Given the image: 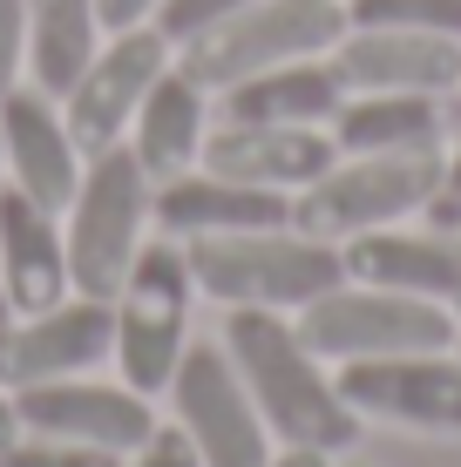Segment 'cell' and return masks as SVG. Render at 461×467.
I'll list each match as a JSON object with an SVG mask.
<instances>
[{"label":"cell","instance_id":"6da1fadb","mask_svg":"<svg viewBox=\"0 0 461 467\" xmlns=\"http://www.w3.org/2000/svg\"><path fill=\"white\" fill-rule=\"evenodd\" d=\"M225 352L245 379V393L258 400L265 427L278 447H312V454H346L360 441V413L346 407L340 373L306 346L292 312H258V305H231L225 312Z\"/></svg>","mask_w":461,"mask_h":467},{"label":"cell","instance_id":"7a4b0ae2","mask_svg":"<svg viewBox=\"0 0 461 467\" xmlns=\"http://www.w3.org/2000/svg\"><path fill=\"white\" fill-rule=\"evenodd\" d=\"M190 278L197 298L211 305H258V312H306L346 278L340 244L299 231V223H272V231H225V237H190Z\"/></svg>","mask_w":461,"mask_h":467},{"label":"cell","instance_id":"3957f363","mask_svg":"<svg viewBox=\"0 0 461 467\" xmlns=\"http://www.w3.org/2000/svg\"><path fill=\"white\" fill-rule=\"evenodd\" d=\"M61 237H68V278L82 298H116L130 278L142 244L156 237V183L130 156V142L95 150L82 163L68 211H61Z\"/></svg>","mask_w":461,"mask_h":467},{"label":"cell","instance_id":"277c9868","mask_svg":"<svg viewBox=\"0 0 461 467\" xmlns=\"http://www.w3.org/2000/svg\"><path fill=\"white\" fill-rule=\"evenodd\" d=\"M190 312H197L190 257H183L177 237L156 231L150 244H142V257L130 265V278L116 285V298H109V318H116V352H109V366H116V379H130L136 393L163 400L177 359L190 352V339H197Z\"/></svg>","mask_w":461,"mask_h":467},{"label":"cell","instance_id":"5b68a950","mask_svg":"<svg viewBox=\"0 0 461 467\" xmlns=\"http://www.w3.org/2000/svg\"><path fill=\"white\" fill-rule=\"evenodd\" d=\"M299 332L326 366L353 359H393V352H448L461 339L455 312L414 292H387V285L340 278L326 298H312L299 312Z\"/></svg>","mask_w":461,"mask_h":467},{"label":"cell","instance_id":"8992f818","mask_svg":"<svg viewBox=\"0 0 461 467\" xmlns=\"http://www.w3.org/2000/svg\"><path fill=\"white\" fill-rule=\"evenodd\" d=\"M340 35H346V0H251L231 21H217L211 35L177 47V61L217 95L245 82V75L285 68V61H306V55H332Z\"/></svg>","mask_w":461,"mask_h":467},{"label":"cell","instance_id":"52a82bcc","mask_svg":"<svg viewBox=\"0 0 461 467\" xmlns=\"http://www.w3.org/2000/svg\"><path fill=\"white\" fill-rule=\"evenodd\" d=\"M441 176V150H401V156H340L320 183L292 197V223L326 244H346L360 231H387L427 211Z\"/></svg>","mask_w":461,"mask_h":467},{"label":"cell","instance_id":"ba28073f","mask_svg":"<svg viewBox=\"0 0 461 467\" xmlns=\"http://www.w3.org/2000/svg\"><path fill=\"white\" fill-rule=\"evenodd\" d=\"M163 400H170V420L190 433L204 467H272L278 441L265 427L258 400L237 379L225 339H190V352L177 359V373L163 386Z\"/></svg>","mask_w":461,"mask_h":467},{"label":"cell","instance_id":"9c48e42d","mask_svg":"<svg viewBox=\"0 0 461 467\" xmlns=\"http://www.w3.org/2000/svg\"><path fill=\"white\" fill-rule=\"evenodd\" d=\"M170 61H177V47L163 41V27H116V35H102L95 61L61 88V116H68L82 156L116 150V142L130 136L142 95H150V82L170 68Z\"/></svg>","mask_w":461,"mask_h":467},{"label":"cell","instance_id":"30bf717a","mask_svg":"<svg viewBox=\"0 0 461 467\" xmlns=\"http://www.w3.org/2000/svg\"><path fill=\"white\" fill-rule=\"evenodd\" d=\"M14 407H21V433L82 441V447H109V454H136L156 433V400L136 393L130 379H102V373H68V379L21 386Z\"/></svg>","mask_w":461,"mask_h":467},{"label":"cell","instance_id":"8fae6325","mask_svg":"<svg viewBox=\"0 0 461 467\" xmlns=\"http://www.w3.org/2000/svg\"><path fill=\"white\" fill-rule=\"evenodd\" d=\"M340 393L360 420L414 427V433H461V359L448 352H393V359L332 366Z\"/></svg>","mask_w":461,"mask_h":467},{"label":"cell","instance_id":"7c38bea8","mask_svg":"<svg viewBox=\"0 0 461 467\" xmlns=\"http://www.w3.org/2000/svg\"><path fill=\"white\" fill-rule=\"evenodd\" d=\"M116 352V318L109 298H55L41 312H14V326L0 332V386H41V379H68V373H102Z\"/></svg>","mask_w":461,"mask_h":467},{"label":"cell","instance_id":"4fadbf2b","mask_svg":"<svg viewBox=\"0 0 461 467\" xmlns=\"http://www.w3.org/2000/svg\"><path fill=\"white\" fill-rule=\"evenodd\" d=\"M82 142H75L61 95L21 82L0 95V183H14L21 197H35L41 211H68L75 183H82Z\"/></svg>","mask_w":461,"mask_h":467},{"label":"cell","instance_id":"5bb4252c","mask_svg":"<svg viewBox=\"0 0 461 467\" xmlns=\"http://www.w3.org/2000/svg\"><path fill=\"white\" fill-rule=\"evenodd\" d=\"M346 95H441L461 82V41L414 35V27H346L332 47Z\"/></svg>","mask_w":461,"mask_h":467},{"label":"cell","instance_id":"9a60e30c","mask_svg":"<svg viewBox=\"0 0 461 467\" xmlns=\"http://www.w3.org/2000/svg\"><path fill=\"white\" fill-rule=\"evenodd\" d=\"M332 163H340L332 129H306V122H217L204 142V170H225L237 183L278 190V197H299Z\"/></svg>","mask_w":461,"mask_h":467},{"label":"cell","instance_id":"2e32d148","mask_svg":"<svg viewBox=\"0 0 461 467\" xmlns=\"http://www.w3.org/2000/svg\"><path fill=\"white\" fill-rule=\"evenodd\" d=\"M211 129H217V95L204 88L183 61H170L150 82V95H142V109H136V122H130L122 142H130V156L150 170V183H163V176H183V170L204 163Z\"/></svg>","mask_w":461,"mask_h":467},{"label":"cell","instance_id":"e0dca14e","mask_svg":"<svg viewBox=\"0 0 461 467\" xmlns=\"http://www.w3.org/2000/svg\"><path fill=\"white\" fill-rule=\"evenodd\" d=\"M272 223H292V197L258 183H237L225 170H183L156 183V231L190 244V237H225V231H272Z\"/></svg>","mask_w":461,"mask_h":467},{"label":"cell","instance_id":"ac0fdd59","mask_svg":"<svg viewBox=\"0 0 461 467\" xmlns=\"http://www.w3.org/2000/svg\"><path fill=\"white\" fill-rule=\"evenodd\" d=\"M346 257V278L360 285H387V292H414V298H435V305H455L461 292V231H360L340 244Z\"/></svg>","mask_w":461,"mask_h":467},{"label":"cell","instance_id":"d6986e66","mask_svg":"<svg viewBox=\"0 0 461 467\" xmlns=\"http://www.w3.org/2000/svg\"><path fill=\"white\" fill-rule=\"evenodd\" d=\"M0 278H7L14 312H41V305L68 298V237H61V211H41L14 183H0Z\"/></svg>","mask_w":461,"mask_h":467},{"label":"cell","instance_id":"ffe728a7","mask_svg":"<svg viewBox=\"0 0 461 467\" xmlns=\"http://www.w3.org/2000/svg\"><path fill=\"white\" fill-rule=\"evenodd\" d=\"M346 102V75L332 68V55H306L285 68L245 75V82L217 88V122H306L326 129Z\"/></svg>","mask_w":461,"mask_h":467},{"label":"cell","instance_id":"44dd1931","mask_svg":"<svg viewBox=\"0 0 461 467\" xmlns=\"http://www.w3.org/2000/svg\"><path fill=\"white\" fill-rule=\"evenodd\" d=\"M340 156H401V150H441L448 102L441 95H346L326 122Z\"/></svg>","mask_w":461,"mask_h":467},{"label":"cell","instance_id":"7402d4cb","mask_svg":"<svg viewBox=\"0 0 461 467\" xmlns=\"http://www.w3.org/2000/svg\"><path fill=\"white\" fill-rule=\"evenodd\" d=\"M21 7H27V82L61 95L95 61L109 27L95 0H21Z\"/></svg>","mask_w":461,"mask_h":467},{"label":"cell","instance_id":"603a6c76","mask_svg":"<svg viewBox=\"0 0 461 467\" xmlns=\"http://www.w3.org/2000/svg\"><path fill=\"white\" fill-rule=\"evenodd\" d=\"M346 27H414L461 41V0H346Z\"/></svg>","mask_w":461,"mask_h":467},{"label":"cell","instance_id":"cb8c5ba5","mask_svg":"<svg viewBox=\"0 0 461 467\" xmlns=\"http://www.w3.org/2000/svg\"><path fill=\"white\" fill-rule=\"evenodd\" d=\"M130 454H109V447H82V441H47V433H21V441L0 454V467H122Z\"/></svg>","mask_w":461,"mask_h":467},{"label":"cell","instance_id":"d4e9b609","mask_svg":"<svg viewBox=\"0 0 461 467\" xmlns=\"http://www.w3.org/2000/svg\"><path fill=\"white\" fill-rule=\"evenodd\" d=\"M237 7H251V0H163L156 27H163V41H170V47H190L197 35H211L217 21H231Z\"/></svg>","mask_w":461,"mask_h":467},{"label":"cell","instance_id":"484cf974","mask_svg":"<svg viewBox=\"0 0 461 467\" xmlns=\"http://www.w3.org/2000/svg\"><path fill=\"white\" fill-rule=\"evenodd\" d=\"M27 82V7L0 0V95H14Z\"/></svg>","mask_w":461,"mask_h":467},{"label":"cell","instance_id":"4316f807","mask_svg":"<svg viewBox=\"0 0 461 467\" xmlns=\"http://www.w3.org/2000/svg\"><path fill=\"white\" fill-rule=\"evenodd\" d=\"M122 467H204V461H197V447H190V433H183L177 420H156V433H150V441H142Z\"/></svg>","mask_w":461,"mask_h":467},{"label":"cell","instance_id":"83f0119b","mask_svg":"<svg viewBox=\"0 0 461 467\" xmlns=\"http://www.w3.org/2000/svg\"><path fill=\"white\" fill-rule=\"evenodd\" d=\"M435 231H461V142H455V156H441V176H435V197H427V211H421Z\"/></svg>","mask_w":461,"mask_h":467},{"label":"cell","instance_id":"f1b7e54d","mask_svg":"<svg viewBox=\"0 0 461 467\" xmlns=\"http://www.w3.org/2000/svg\"><path fill=\"white\" fill-rule=\"evenodd\" d=\"M95 14H102L109 35H116V27H156L163 0H95Z\"/></svg>","mask_w":461,"mask_h":467},{"label":"cell","instance_id":"f546056e","mask_svg":"<svg viewBox=\"0 0 461 467\" xmlns=\"http://www.w3.org/2000/svg\"><path fill=\"white\" fill-rule=\"evenodd\" d=\"M21 441V407H14V386H0V454Z\"/></svg>","mask_w":461,"mask_h":467},{"label":"cell","instance_id":"4dcf8cb0","mask_svg":"<svg viewBox=\"0 0 461 467\" xmlns=\"http://www.w3.org/2000/svg\"><path fill=\"white\" fill-rule=\"evenodd\" d=\"M272 467H332V454H312V447H278Z\"/></svg>","mask_w":461,"mask_h":467},{"label":"cell","instance_id":"1f68e13d","mask_svg":"<svg viewBox=\"0 0 461 467\" xmlns=\"http://www.w3.org/2000/svg\"><path fill=\"white\" fill-rule=\"evenodd\" d=\"M448 136H461V82L448 88Z\"/></svg>","mask_w":461,"mask_h":467},{"label":"cell","instance_id":"d6a6232c","mask_svg":"<svg viewBox=\"0 0 461 467\" xmlns=\"http://www.w3.org/2000/svg\"><path fill=\"white\" fill-rule=\"evenodd\" d=\"M14 326V298H7V278H0V332Z\"/></svg>","mask_w":461,"mask_h":467},{"label":"cell","instance_id":"836d02e7","mask_svg":"<svg viewBox=\"0 0 461 467\" xmlns=\"http://www.w3.org/2000/svg\"><path fill=\"white\" fill-rule=\"evenodd\" d=\"M448 312H455V326H461V292H455V305H448Z\"/></svg>","mask_w":461,"mask_h":467}]
</instances>
